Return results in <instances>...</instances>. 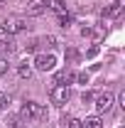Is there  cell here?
I'll list each match as a JSON object with an SVG mask.
<instances>
[{
	"mask_svg": "<svg viewBox=\"0 0 125 128\" xmlns=\"http://www.w3.org/2000/svg\"><path fill=\"white\" fill-rule=\"evenodd\" d=\"M78 81H81V84H86V81H88V74H86V72H83V74H78Z\"/></svg>",
	"mask_w": 125,
	"mask_h": 128,
	"instance_id": "obj_17",
	"label": "cell"
},
{
	"mask_svg": "<svg viewBox=\"0 0 125 128\" xmlns=\"http://www.w3.org/2000/svg\"><path fill=\"white\" fill-rule=\"evenodd\" d=\"M49 5H52V10H54V12H59V15H62V12H66L64 0H49Z\"/></svg>",
	"mask_w": 125,
	"mask_h": 128,
	"instance_id": "obj_11",
	"label": "cell"
},
{
	"mask_svg": "<svg viewBox=\"0 0 125 128\" xmlns=\"http://www.w3.org/2000/svg\"><path fill=\"white\" fill-rule=\"evenodd\" d=\"M59 25H62V27H69V25H71V15H69V12H62V15H59Z\"/></svg>",
	"mask_w": 125,
	"mask_h": 128,
	"instance_id": "obj_12",
	"label": "cell"
},
{
	"mask_svg": "<svg viewBox=\"0 0 125 128\" xmlns=\"http://www.w3.org/2000/svg\"><path fill=\"white\" fill-rule=\"evenodd\" d=\"M113 108V94L110 91H103V94L96 96V111L98 113H108Z\"/></svg>",
	"mask_w": 125,
	"mask_h": 128,
	"instance_id": "obj_5",
	"label": "cell"
},
{
	"mask_svg": "<svg viewBox=\"0 0 125 128\" xmlns=\"http://www.w3.org/2000/svg\"><path fill=\"white\" fill-rule=\"evenodd\" d=\"M83 128H103L101 116H91V118H86V121H83Z\"/></svg>",
	"mask_w": 125,
	"mask_h": 128,
	"instance_id": "obj_8",
	"label": "cell"
},
{
	"mask_svg": "<svg viewBox=\"0 0 125 128\" xmlns=\"http://www.w3.org/2000/svg\"><path fill=\"white\" fill-rule=\"evenodd\" d=\"M0 2H5V0H0Z\"/></svg>",
	"mask_w": 125,
	"mask_h": 128,
	"instance_id": "obj_19",
	"label": "cell"
},
{
	"mask_svg": "<svg viewBox=\"0 0 125 128\" xmlns=\"http://www.w3.org/2000/svg\"><path fill=\"white\" fill-rule=\"evenodd\" d=\"M91 98H93V94H91V91H86V94H83V104H88Z\"/></svg>",
	"mask_w": 125,
	"mask_h": 128,
	"instance_id": "obj_18",
	"label": "cell"
},
{
	"mask_svg": "<svg viewBox=\"0 0 125 128\" xmlns=\"http://www.w3.org/2000/svg\"><path fill=\"white\" fill-rule=\"evenodd\" d=\"M71 81H74V74H71V72H59V74L54 76V84H62V86L71 84Z\"/></svg>",
	"mask_w": 125,
	"mask_h": 128,
	"instance_id": "obj_7",
	"label": "cell"
},
{
	"mask_svg": "<svg viewBox=\"0 0 125 128\" xmlns=\"http://www.w3.org/2000/svg\"><path fill=\"white\" fill-rule=\"evenodd\" d=\"M0 27L7 32V34H17V32L27 30V22H25L22 17H17V15H7V17L0 20Z\"/></svg>",
	"mask_w": 125,
	"mask_h": 128,
	"instance_id": "obj_1",
	"label": "cell"
},
{
	"mask_svg": "<svg viewBox=\"0 0 125 128\" xmlns=\"http://www.w3.org/2000/svg\"><path fill=\"white\" fill-rule=\"evenodd\" d=\"M5 104H7V96H5V94H0V108H5Z\"/></svg>",
	"mask_w": 125,
	"mask_h": 128,
	"instance_id": "obj_16",
	"label": "cell"
},
{
	"mask_svg": "<svg viewBox=\"0 0 125 128\" xmlns=\"http://www.w3.org/2000/svg\"><path fill=\"white\" fill-rule=\"evenodd\" d=\"M49 98H52V104H54V106H64V104H69V98H71V91H69V86H62V84H57V86L52 89Z\"/></svg>",
	"mask_w": 125,
	"mask_h": 128,
	"instance_id": "obj_3",
	"label": "cell"
},
{
	"mask_svg": "<svg viewBox=\"0 0 125 128\" xmlns=\"http://www.w3.org/2000/svg\"><path fill=\"white\" fill-rule=\"evenodd\" d=\"M5 72H7V62H5V59H2V57H0V76H2V74H5Z\"/></svg>",
	"mask_w": 125,
	"mask_h": 128,
	"instance_id": "obj_15",
	"label": "cell"
},
{
	"mask_svg": "<svg viewBox=\"0 0 125 128\" xmlns=\"http://www.w3.org/2000/svg\"><path fill=\"white\" fill-rule=\"evenodd\" d=\"M69 128H83V121H78V118H71V121H69Z\"/></svg>",
	"mask_w": 125,
	"mask_h": 128,
	"instance_id": "obj_13",
	"label": "cell"
},
{
	"mask_svg": "<svg viewBox=\"0 0 125 128\" xmlns=\"http://www.w3.org/2000/svg\"><path fill=\"white\" fill-rule=\"evenodd\" d=\"M47 5H49V0H30L25 5V10H27V15H42L47 10Z\"/></svg>",
	"mask_w": 125,
	"mask_h": 128,
	"instance_id": "obj_6",
	"label": "cell"
},
{
	"mask_svg": "<svg viewBox=\"0 0 125 128\" xmlns=\"http://www.w3.org/2000/svg\"><path fill=\"white\" fill-rule=\"evenodd\" d=\"M120 128H123V126H120Z\"/></svg>",
	"mask_w": 125,
	"mask_h": 128,
	"instance_id": "obj_20",
	"label": "cell"
},
{
	"mask_svg": "<svg viewBox=\"0 0 125 128\" xmlns=\"http://www.w3.org/2000/svg\"><path fill=\"white\" fill-rule=\"evenodd\" d=\"M34 66H37L39 72H49V69L57 66V57H54V54H37V57H34Z\"/></svg>",
	"mask_w": 125,
	"mask_h": 128,
	"instance_id": "obj_4",
	"label": "cell"
},
{
	"mask_svg": "<svg viewBox=\"0 0 125 128\" xmlns=\"http://www.w3.org/2000/svg\"><path fill=\"white\" fill-rule=\"evenodd\" d=\"M44 106L42 104H37V101H27L25 106H22V111H20V116L25 118V121H39V118H44Z\"/></svg>",
	"mask_w": 125,
	"mask_h": 128,
	"instance_id": "obj_2",
	"label": "cell"
},
{
	"mask_svg": "<svg viewBox=\"0 0 125 128\" xmlns=\"http://www.w3.org/2000/svg\"><path fill=\"white\" fill-rule=\"evenodd\" d=\"M17 74H20L22 79H30V76H32V66H30L27 62H25V64H20V69H17Z\"/></svg>",
	"mask_w": 125,
	"mask_h": 128,
	"instance_id": "obj_10",
	"label": "cell"
},
{
	"mask_svg": "<svg viewBox=\"0 0 125 128\" xmlns=\"http://www.w3.org/2000/svg\"><path fill=\"white\" fill-rule=\"evenodd\" d=\"M12 52V42L7 37H0V54H10Z\"/></svg>",
	"mask_w": 125,
	"mask_h": 128,
	"instance_id": "obj_9",
	"label": "cell"
},
{
	"mask_svg": "<svg viewBox=\"0 0 125 128\" xmlns=\"http://www.w3.org/2000/svg\"><path fill=\"white\" fill-rule=\"evenodd\" d=\"M42 42H44V44H47V47H54V44H57V40H54V37H52V34H49V37H44V40H42Z\"/></svg>",
	"mask_w": 125,
	"mask_h": 128,
	"instance_id": "obj_14",
	"label": "cell"
}]
</instances>
